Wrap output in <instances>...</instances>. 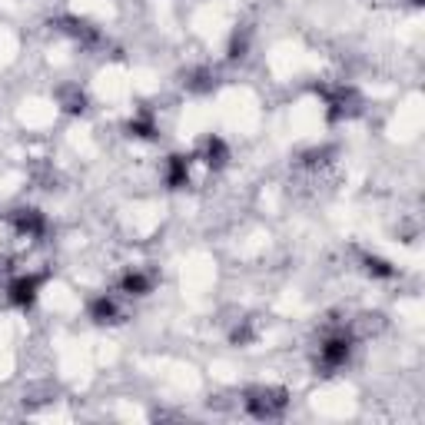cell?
Instances as JSON below:
<instances>
[{
    "mask_svg": "<svg viewBox=\"0 0 425 425\" xmlns=\"http://www.w3.org/2000/svg\"><path fill=\"white\" fill-rule=\"evenodd\" d=\"M90 312H93V319H97V322H113L116 319V306H113V299H97L93 302V306H90Z\"/></svg>",
    "mask_w": 425,
    "mask_h": 425,
    "instance_id": "obj_6",
    "label": "cell"
},
{
    "mask_svg": "<svg viewBox=\"0 0 425 425\" xmlns=\"http://www.w3.org/2000/svg\"><path fill=\"white\" fill-rule=\"evenodd\" d=\"M242 406L250 412L252 419H280L290 406V396L282 392V389H272V386H256L246 392L242 399Z\"/></svg>",
    "mask_w": 425,
    "mask_h": 425,
    "instance_id": "obj_1",
    "label": "cell"
},
{
    "mask_svg": "<svg viewBox=\"0 0 425 425\" xmlns=\"http://www.w3.org/2000/svg\"><path fill=\"white\" fill-rule=\"evenodd\" d=\"M349 352H352V339L346 336V332H332V336L319 346V369L322 372H336V369H342L349 362Z\"/></svg>",
    "mask_w": 425,
    "mask_h": 425,
    "instance_id": "obj_2",
    "label": "cell"
},
{
    "mask_svg": "<svg viewBox=\"0 0 425 425\" xmlns=\"http://www.w3.org/2000/svg\"><path fill=\"white\" fill-rule=\"evenodd\" d=\"M123 292H130V296H143V292H150V280H146L143 272H126L123 276Z\"/></svg>",
    "mask_w": 425,
    "mask_h": 425,
    "instance_id": "obj_5",
    "label": "cell"
},
{
    "mask_svg": "<svg viewBox=\"0 0 425 425\" xmlns=\"http://www.w3.org/2000/svg\"><path fill=\"white\" fill-rule=\"evenodd\" d=\"M366 270H369V272H376V276H392L389 262H382V260H366Z\"/></svg>",
    "mask_w": 425,
    "mask_h": 425,
    "instance_id": "obj_7",
    "label": "cell"
},
{
    "mask_svg": "<svg viewBox=\"0 0 425 425\" xmlns=\"http://www.w3.org/2000/svg\"><path fill=\"white\" fill-rule=\"evenodd\" d=\"M37 286H40L37 276H24V280L10 282V299L20 302V306H30V302H34V296H37Z\"/></svg>",
    "mask_w": 425,
    "mask_h": 425,
    "instance_id": "obj_3",
    "label": "cell"
},
{
    "mask_svg": "<svg viewBox=\"0 0 425 425\" xmlns=\"http://www.w3.org/2000/svg\"><path fill=\"white\" fill-rule=\"evenodd\" d=\"M14 222H17V230L24 232V236H40V232H43V216H40L37 210H20L17 216H14Z\"/></svg>",
    "mask_w": 425,
    "mask_h": 425,
    "instance_id": "obj_4",
    "label": "cell"
}]
</instances>
